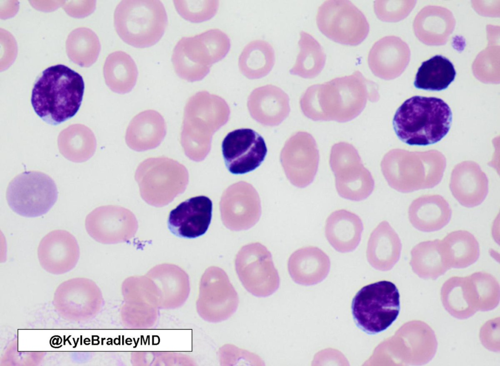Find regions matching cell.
Listing matches in <instances>:
<instances>
[{
    "label": "cell",
    "mask_w": 500,
    "mask_h": 366,
    "mask_svg": "<svg viewBox=\"0 0 500 366\" xmlns=\"http://www.w3.org/2000/svg\"><path fill=\"white\" fill-rule=\"evenodd\" d=\"M275 54L272 46L263 40H255L243 49L238 60L239 69L249 79H259L267 76L272 69Z\"/></svg>",
    "instance_id": "cell-30"
},
{
    "label": "cell",
    "mask_w": 500,
    "mask_h": 366,
    "mask_svg": "<svg viewBox=\"0 0 500 366\" xmlns=\"http://www.w3.org/2000/svg\"><path fill=\"white\" fill-rule=\"evenodd\" d=\"M288 95L280 88L268 84L257 87L249 95L247 106L253 119L266 126L282 123L290 112Z\"/></svg>",
    "instance_id": "cell-20"
},
{
    "label": "cell",
    "mask_w": 500,
    "mask_h": 366,
    "mask_svg": "<svg viewBox=\"0 0 500 366\" xmlns=\"http://www.w3.org/2000/svg\"><path fill=\"white\" fill-rule=\"evenodd\" d=\"M167 21L165 6L159 0H123L114 14L115 28L120 38L140 48L158 42Z\"/></svg>",
    "instance_id": "cell-5"
},
{
    "label": "cell",
    "mask_w": 500,
    "mask_h": 366,
    "mask_svg": "<svg viewBox=\"0 0 500 366\" xmlns=\"http://www.w3.org/2000/svg\"><path fill=\"white\" fill-rule=\"evenodd\" d=\"M42 266L48 271L61 273L76 264L80 250L76 238L65 230H54L41 241L38 250Z\"/></svg>",
    "instance_id": "cell-19"
},
{
    "label": "cell",
    "mask_w": 500,
    "mask_h": 366,
    "mask_svg": "<svg viewBox=\"0 0 500 366\" xmlns=\"http://www.w3.org/2000/svg\"><path fill=\"white\" fill-rule=\"evenodd\" d=\"M377 85L357 70L307 88L300 99L303 114L313 121L345 122L357 116L368 100H379Z\"/></svg>",
    "instance_id": "cell-1"
},
{
    "label": "cell",
    "mask_w": 500,
    "mask_h": 366,
    "mask_svg": "<svg viewBox=\"0 0 500 366\" xmlns=\"http://www.w3.org/2000/svg\"><path fill=\"white\" fill-rule=\"evenodd\" d=\"M300 36V51L290 73L303 78H313L324 68L326 56L320 44L312 35L301 31Z\"/></svg>",
    "instance_id": "cell-33"
},
{
    "label": "cell",
    "mask_w": 500,
    "mask_h": 366,
    "mask_svg": "<svg viewBox=\"0 0 500 366\" xmlns=\"http://www.w3.org/2000/svg\"><path fill=\"white\" fill-rule=\"evenodd\" d=\"M225 165L231 173L251 172L263 162L267 148L263 137L251 129L241 128L229 133L222 143Z\"/></svg>",
    "instance_id": "cell-17"
},
{
    "label": "cell",
    "mask_w": 500,
    "mask_h": 366,
    "mask_svg": "<svg viewBox=\"0 0 500 366\" xmlns=\"http://www.w3.org/2000/svg\"><path fill=\"white\" fill-rule=\"evenodd\" d=\"M401 248L398 234L387 221H383L372 231L369 239L368 262L376 270H390L398 261Z\"/></svg>",
    "instance_id": "cell-25"
},
{
    "label": "cell",
    "mask_w": 500,
    "mask_h": 366,
    "mask_svg": "<svg viewBox=\"0 0 500 366\" xmlns=\"http://www.w3.org/2000/svg\"><path fill=\"white\" fill-rule=\"evenodd\" d=\"M167 133L163 116L158 112L148 110L134 116L126 129L127 145L137 152H144L159 146Z\"/></svg>",
    "instance_id": "cell-21"
},
{
    "label": "cell",
    "mask_w": 500,
    "mask_h": 366,
    "mask_svg": "<svg viewBox=\"0 0 500 366\" xmlns=\"http://www.w3.org/2000/svg\"><path fill=\"white\" fill-rule=\"evenodd\" d=\"M238 295L226 272L218 267L206 270L201 282L200 312L203 318L219 323L230 318L236 311Z\"/></svg>",
    "instance_id": "cell-13"
},
{
    "label": "cell",
    "mask_w": 500,
    "mask_h": 366,
    "mask_svg": "<svg viewBox=\"0 0 500 366\" xmlns=\"http://www.w3.org/2000/svg\"><path fill=\"white\" fill-rule=\"evenodd\" d=\"M235 266L243 286L253 295L268 297L279 288L280 278L272 255L261 243H252L242 247L236 255Z\"/></svg>",
    "instance_id": "cell-12"
},
{
    "label": "cell",
    "mask_w": 500,
    "mask_h": 366,
    "mask_svg": "<svg viewBox=\"0 0 500 366\" xmlns=\"http://www.w3.org/2000/svg\"><path fill=\"white\" fill-rule=\"evenodd\" d=\"M452 121L451 110L444 100L416 96L397 109L393 125L397 136L404 143L426 146L441 140L449 131Z\"/></svg>",
    "instance_id": "cell-3"
},
{
    "label": "cell",
    "mask_w": 500,
    "mask_h": 366,
    "mask_svg": "<svg viewBox=\"0 0 500 366\" xmlns=\"http://www.w3.org/2000/svg\"><path fill=\"white\" fill-rule=\"evenodd\" d=\"M330 165L335 178V187L342 197L359 201L373 192L375 182L362 162L356 149L351 144L341 142L331 149Z\"/></svg>",
    "instance_id": "cell-11"
},
{
    "label": "cell",
    "mask_w": 500,
    "mask_h": 366,
    "mask_svg": "<svg viewBox=\"0 0 500 366\" xmlns=\"http://www.w3.org/2000/svg\"><path fill=\"white\" fill-rule=\"evenodd\" d=\"M316 21L323 35L344 45L360 44L367 37L370 29L364 14L348 0L324 1L318 9Z\"/></svg>",
    "instance_id": "cell-10"
},
{
    "label": "cell",
    "mask_w": 500,
    "mask_h": 366,
    "mask_svg": "<svg viewBox=\"0 0 500 366\" xmlns=\"http://www.w3.org/2000/svg\"><path fill=\"white\" fill-rule=\"evenodd\" d=\"M450 188L462 206L473 208L481 204L488 193V180L479 169H458L453 172Z\"/></svg>",
    "instance_id": "cell-27"
},
{
    "label": "cell",
    "mask_w": 500,
    "mask_h": 366,
    "mask_svg": "<svg viewBox=\"0 0 500 366\" xmlns=\"http://www.w3.org/2000/svg\"><path fill=\"white\" fill-rule=\"evenodd\" d=\"M230 48V39L219 29L183 37L176 44L171 57L175 72L188 81L201 80L209 73L213 64L226 56Z\"/></svg>",
    "instance_id": "cell-6"
},
{
    "label": "cell",
    "mask_w": 500,
    "mask_h": 366,
    "mask_svg": "<svg viewBox=\"0 0 500 366\" xmlns=\"http://www.w3.org/2000/svg\"><path fill=\"white\" fill-rule=\"evenodd\" d=\"M85 226L89 236L104 244L127 242L138 228L134 213L124 207L106 205L96 208L86 216Z\"/></svg>",
    "instance_id": "cell-15"
},
{
    "label": "cell",
    "mask_w": 500,
    "mask_h": 366,
    "mask_svg": "<svg viewBox=\"0 0 500 366\" xmlns=\"http://www.w3.org/2000/svg\"><path fill=\"white\" fill-rule=\"evenodd\" d=\"M229 116V107L221 97L207 91L192 96L185 107L181 134L186 155L195 162L204 160L214 133L227 123Z\"/></svg>",
    "instance_id": "cell-4"
},
{
    "label": "cell",
    "mask_w": 500,
    "mask_h": 366,
    "mask_svg": "<svg viewBox=\"0 0 500 366\" xmlns=\"http://www.w3.org/2000/svg\"><path fill=\"white\" fill-rule=\"evenodd\" d=\"M178 13L185 19L199 23L208 20L217 13L218 0H174Z\"/></svg>",
    "instance_id": "cell-34"
},
{
    "label": "cell",
    "mask_w": 500,
    "mask_h": 366,
    "mask_svg": "<svg viewBox=\"0 0 500 366\" xmlns=\"http://www.w3.org/2000/svg\"><path fill=\"white\" fill-rule=\"evenodd\" d=\"M280 160L285 173L294 186L305 188L313 181L317 172L319 155L316 141L305 132H298L286 142Z\"/></svg>",
    "instance_id": "cell-14"
},
{
    "label": "cell",
    "mask_w": 500,
    "mask_h": 366,
    "mask_svg": "<svg viewBox=\"0 0 500 366\" xmlns=\"http://www.w3.org/2000/svg\"><path fill=\"white\" fill-rule=\"evenodd\" d=\"M220 211L226 228L232 231L247 230L254 226L260 218V198L251 184L239 181L224 192Z\"/></svg>",
    "instance_id": "cell-16"
},
{
    "label": "cell",
    "mask_w": 500,
    "mask_h": 366,
    "mask_svg": "<svg viewBox=\"0 0 500 366\" xmlns=\"http://www.w3.org/2000/svg\"><path fill=\"white\" fill-rule=\"evenodd\" d=\"M456 76L453 63L445 57L436 55L422 63L414 85L417 89L439 91L446 89Z\"/></svg>",
    "instance_id": "cell-31"
},
{
    "label": "cell",
    "mask_w": 500,
    "mask_h": 366,
    "mask_svg": "<svg viewBox=\"0 0 500 366\" xmlns=\"http://www.w3.org/2000/svg\"><path fill=\"white\" fill-rule=\"evenodd\" d=\"M288 268L291 277L295 283L312 285L321 281L327 276L330 261L321 249L309 246L299 249L292 254Z\"/></svg>",
    "instance_id": "cell-22"
},
{
    "label": "cell",
    "mask_w": 500,
    "mask_h": 366,
    "mask_svg": "<svg viewBox=\"0 0 500 366\" xmlns=\"http://www.w3.org/2000/svg\"><path fill=\"white\" fill-rule=\"evenodd\" d=\"M135 179L142 198L149 205L162 207L185 191L189 175L186 167L177 161L158 157L140 163Z\"/></svg>",
    "instance_id": "cell-7"
},
{
    "label": "cell",
    "mask_w": 500,
    "mask_h": 366,
    "mask_svg": "<svg viewBox=\"0 0 500 366\" xmlns=\"http://www.w3.org/2000/svg\"><path fill=\"white\" fill-rule=\"evenodd\" d=\"M410 264L413 271L422 278H436L448 270L440 240L421 242L412 250Z\"/></svg>",
    "instance_id": "cell-32"
},
{
    "label": "cell",
    "mask_w": 500,
    "mask_h": 366,
    "mask_svg": "<svg viewBox=\"0 0 500 366\" xmlns=\"http://www.w3.org/2000/svg\"><path fill=\"white\" fill-rule=\"evenodd\" d=\"M399 298L397 288L390 281L383 280L363 287L351 305L356 326L371 335L386 330L398 316Z\"/></svg>",
    "instance_id": "cell-8"
},
{
    "label": "cell",
    "mask_w": 500,
    "mask_h": 366,
    "mask_svg": "<svg viewBox=\"0 0 500 366\" xmlns=\"http://www.w3.org/2000/svg\"><path fill=\"white\" fill-rule=\"evenodd\" d=\"M363 231L361 219L345 210L333 212L325 225V236L331 245L340 252H348L358 246Z\"/></svg>",
    "instance_id": "cell-24"
},
{
    "label": "cell",
    "mask_w": 500,
    "mask_h": 366,
    "mask_svg": "<svg viewBox=\"0 0 500 366\" xmlns=\"http://www.w3.org/2000/svg\"><path fill=\"white\" fill-rule=\"evenodd\" d=\"M106 84L113 92L125 94L135 86L138 75L137 65L126 53L117 51L109 55L104 67Z\"/></svg>",
    "instance_id": "cell-29"
},
{
    "label": "cell",
    "mask_w": 500,
    "mask_h": 366,
    "mask_svg": "<svg viewBox=\"0 0 500 366\" xmlns=\"http://www.w3.org/2000/svg\"><path fill=\"white\" fill-rule=\"evenodd\" d=\"M452 211L449 204L441 195H426L415 199L408 209L410 223L423 232L441 230L450 222Z\"/></svg>",
    "instance_id": "cell-23"
},
{
    "label": "cell",
    "mask_w": 500,
    "mask_h": 366,
    "mask_svg": "<svg viewBox=\"0 0 500 366\" xmlns=\"http://www.w3.org/2000/svg\"><path fill=\"white\" fill-rule=\"evenodd\" d=\"M212 202L207 196L189 198L171 210L167 227L177 237L195 238L204 234L211 222Z\"/></svg>",
    "instance_id": "cell-18"
},
{
    "label": "cell",
    "mask_w": 500,
    "mask_h": 366,
    "mask_svg": "<svg viewBox=\"0 0 500 366\" xmlns=\"http://www.w3.org/2000/svg\"><path fill=\"white\" fill-rule=\"evenodd\" d=\"M57 188L48 175L38 171L23 172L9 183L6 198L17 214L36 217L47 213L58 198Z\"/></svg>",
    "instance_id": "cell-9"
},
{
    "label": "cell",
    "mask_w": 500,
    "mask_h": 366,
    "mask_svg": "<svg viewBox=\"0 0 500 366\" xmlns=\"http://www.w3.org/2000/svg\"><path fill=\"white\" fill-rule=\"evenodd\" d=\"M401 47L400 39L394 36L383 37L374 43L368 56V63L375 76L388 80L400 74L402 68Z\"/></svg>",
    "instance_id": "cell-26"
},
{
    "label": "cell",
    "mask_w": 500,
    "mask_h": 366,
    "mask_svg": "<svg viewBox=\"0 0 500 366\" xmlns=\"http://www.w3.org/2000/svg\"><path fill=\"white\" fill-rule=\"evenodd\" d=\"M84 91L83 77L63 64L43 70L34 83L31 103L44 122L57 125L72 118L81 107Z\"/></svg>",
    "instance_id": "cell-2"
},
{
    "label": "cell",
    "mask_w": 500,
    "mask_h": 366,
    "mask_svg": "<svg viewBox=\"0 0 500 366\" xmlns=\"http://www.w3.org/2000/svg\"><path fill=\"white\" fill-rule=\"evenodd\" d=\"M440 243L448 268H465L475 263L479 258V242L474 235L468 231H452L440 240Z\"/></svg>",
    "instance_id": "cell-28"
}]
</instances>
